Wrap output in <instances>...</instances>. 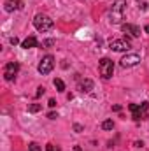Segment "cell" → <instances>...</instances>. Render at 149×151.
<instances>
[{
	"mask_svg": "<svg viewBox=\"0 0 149 151\" xmlns=\"http://www.w3.org/2000/svg\"><path fill=\"white\" fill-rule=\"evenodd\" d=\"M125 7H126V0H116L111 7V21L114 25H119L123 21L125 16Z\"/></svg>",
	"mask_w": 149,
	"mask_h": 151,
	"instance_id": "obj_1",
	"label": "cell"
},
{
	"mask_svg": "<svg viewBox=\"0 0 149 151\" xmlns=\"http://www.w3.org/2000/svg\"><path fill=\"white\" fill-rule=\"evenodd\" d=\"M34 27L37 28L39 32H49L53 27H54V23H53V19L49 18V16H46V14H37L35 18H34Z\"/></svg>",
	"mask_w": 149,
	"mask_h": 151,
	"instance_id": "obj_2",
	"label": "cell"
},
{
	"mask_svg": "<svg viewBox=\"0 0 149 151\" xmlns=\"http://www.w3.org/2000/svg\"><path fill=\"white\" fill-rule=\"evenodd\" d=\"M98 70H100V76L104 79H111L112 72H114V63H112L111 58H102L98 62Z\"/></svg>",
	"mask_w": 149,
	"mask_h": 151,
	"instance_id": "obj_3",
	"label": "cell"
},
{
	"mask_svg": "<svg viewBox=\"0 0 149 151\" xmlns=\"http://www.w3.org/2000/svg\"><path fill=\"white\" fill-rule=\"evenodd\" d=\"M128 109H130L132 114H133V119H135V121H139V119H144V118L148 116L149 104H148V102H142L140 106H137V104H130V106H128Z\"/></svg>",
	"mask_w": 149,
	"mask_h": 151,
	"instance_id": "obj_4",
	"label": "cell"
},
{
	"mask_svg": "<svg viewBox=\"0 0 149 151\" xmlns=\"http://www.w3.org/2000/svg\"><path fill=\"white\" fill-rule=\"evenodd\" d=\"M54 69V56H51V55H47V56H44L42 60H40V63H39L37 70L40 72L42 76L49 74L51 70Z\"/></svg>",
	"mask_w": 149,
	"mask_h": 151,
	"instance_id": "obj_5",
	"label": "cell"
},
{
	"mask_svg": "<svg viewBox=\"0 0 149 151\" xmlns=\"http://www.w3.org/2000/svg\"><path fill=\"white\" fill-rule=\"evenodd\" d=\"M18 70H19V63L18 62H9L5 67H4V77L7 79V81H12L16 74H18Z\"/></svg>",
	"mask_w": 149,
	"mask_h": 151,
	"instance_id": "obj_6",
	"label": "cell"
},
{
	"mask_svg": "<svg viewBox=\"0 0 149 151\" xmlns=\"http://www.w3.org/2000/svg\"><path fill=\"white\" fill-rule=\"evenodd\" d=\"M139 63H140V56H139V55H135V53L126 55V56H123V58H121V67H125V69L135 67V65H139Z\"/></svg>",
	"mask_w": 149,
	"mask_h": 151,
	"instance_id": "obj_7",
	"label": "cell"
},
{
	"mask_svg": "<svg viewBox=\"0 0 149 151\" xmlns=\"http://www.w3.org/2000/svg\"><path fill=\"white\" fill-rule=\"evenodd\" d=\"M109 47H111L112 51H128L130 47H132V44L126 40V39H116V40H112L111 44H109Z\"/></svg>",
	"mask_w": 149,
	"mask_h": 151,
	"instance_id": "obj_8",
	"label": "cell"
},
{
	"mask_svg": "<svg viewBox=\"0 0 149 151\" xmlns=\"http://www.w3.org/2000/svg\"><path fill=\"white\" fill-rule=\"evenodd\" d=\"M121 30L123 34H126L128 37H139L140 35V28L137 25H132V23H123L121 25Z\"/></svg>",
	"mask_w": 149,
	"mask_h": 151,
	"instance_id": "obj_9",
	"label": "cell"
},
{
	"mask_svg": "<svg viewBox=\"0 0 149 151\" xmlns=\"http://www.w3.org/2000/svg\"><path fill=\"white\" fill-rule=\"evenodd\" d=\"M23 7V2H19V0H9V2H5V11L7 12H12L14 9H21Z\"/></svg>",
	"mask_w": 149,
	"mask_h": 151,
	"instance_id": "obj_10",
	"label": "cell"
},
{
	"mask_svg": "<svg viewBox=\"0 0 149 151\" xmlns=\"http://www.w3.org/2000/svg\"><path fill=\"white\" fill-rule=\"evenodd\" d=\"M37 46V39L34 37V35H30V37H27L23 42H21V47H25V49H30V47H35Z\"/></svg>",
	"mask_w": 149,
	"mask_h": 151,
	"instance_id": "obj_11",
	"label": "cell"
},
{
	"mask_svg": "<svg viewBox=\"0 0 149 151\" xmlns=\"http://www.w3.org/2000/svg\"><path fill=\"white\" fill-rule=\"evenodd\" d=\"M79 90H81L82 93H88V91H91V90H93V81H91V79H84V81L79 84Z\"/></svg>",
	"mask_w": 149,
	"mask_h": 151,
	"instance_id": "obj_12",
	"label": "cell"
},
{
	"mask_svg": "<svg viewBox=\"0 0 149 151\" xmlns=\"http://www.w3.org/2000/svg\"><path fill=\"white\" fill-rule=\"evenodd\" d=\"M53 84H54V88H56L58 91H65V83H63L62 79H58V77H56V79L53 81Z\"/></svg>",
	"mask_w": 149,
	"mask_h": 151,
	"instance_id": "obj_13",
	"label": "cell"
},
{
	"mask_svg": "<svg viewBox=\"0 0 149 151\" xmlns=\"http://www.w3.org/2000/svg\"><path fill=\"white\" fill-rule=\"evenodd\" d=\"M102 128H104V130H112V128H114V121H112V119H105V121L102 123Z\"/></svg>",
	"mask_w": 149,
	"mask_h": 151,
	"instance_id": "obj_14",
	"label": "cell"
},
{
	"mask_svg": "<svg viewBox=\"0 0 149 151\" xmlns=\"http://www.w3.org/2000/svg\"><path fill=\"white\" fill-rule=\"evenodd\" d=\"M40 111V104H32L28 106V113H39Z\"/></svg>",
	"mask_w": 149,
	"mask_h": 151,
	"instance_id": "obj_15",
	"label": "cell"
},
{
	"mask_svg": "<svg viewBox=\"0 0 149 151\" xmlns=\"http://www.w3.org/2000/svg\"><path fill=\"white\" fill-rule=\"evenodd\" d=\"M28 150L30 151H40V146H39L37 142H30V144H28Z\"/></svg>",
	"mask_w": 149,
	"mask_h": 151,
	"instance_id": "obj_16",
	"label": "cell"
},
{
	"mask_svg": "<svg viewBox=\"0 0 149 151\" xmlns=\"http://www.w3.org/2000/svg\"><path fill=\"white\" fill-rule=\"evenodd\" d=\"M49 46H54V39H47L42 42V47H49Z\"/></svg>",
	"mask_w": 149,
	"mask_h": 151,
	"instance_id": "obj_17",
	"label": "cell"
},
{
	"mask_svg": "<svg viewBox=\"0 0 149 151\" xmlns=\"http://www.w3.org/2000/svg\"><path fill=\"white\" fill-rule=\"evenodd\" d=\"M46 151H62L58 146H54V144H47L46 146Z\"/></svg>",
	"mask_w": 149,
	"mask_h": 151,
	"instance_id": "obj_18",
	"label": "cell"
},
{
	"mask_svg": "<svg viewBox=\"0 0 149 151\" xmlns=\"http://www.w3.org/2000/svg\"><path fill=\"white\" fill-rule=\"evenodd\" d=\"M44 91H46V88H37V93H35V97H40V95H44Z\"/></svg>",
	"mask_w": 149,
	"mask_h": 151,
	"instance_id": "obj_19",
	"label": "cell"
},
{
	"mask_svg": "<svg viewBox=\"0 0 149 151\" xmlns=\"http://www.w3.org/2000/svg\"><path fill=\"white\" fill-rule=\"evenodd\" d=\"M47 118H49V119H56V118H58V113H49Z\"/></svg>",
	"mask_w": 149,
	"mask_h": 151,
	"instance_id": "obj_20",
	"label": "cell"
},
{
	"mask_svg": "<svg viewBox=\"0 0 149 151\" xmlns=\"http://www.w3.org/2000/svg\"><path fill=\"white\" fill-rule=\"evenodd\" d=\"M47 106H49V107H54V106H56V100H54V99H51V100L47 102Z\"/></svg>",
	"mask_w": 149,
	"mask_h": 151,
	"instance_id": "obj_21",
	"label": "cell"
},
{
	"mask_svg": "<svg viewBox=\"0 0 149 151\" xmlns=\"http://www.w3.org/2000/svg\"><path fill=\"white\" fill-rule=\"evenodd\" d=\"M18 42H19V40H18V37H11V44H12V46H16Z\"/></svg>",
	"mask_w": 149,
	"mask_h": 151,
	"instance_id": "obj_22",
	"label": "cell"
},
{
	"mask_svg": "<svg viewBox=\"0 0 149 151\" xmlns=\"http://www.w3.org/2000/svg\"><path fill=\"white\" fill-rule=\"evenodd\" d=\"M74 130L75 132H82V127L81 125H74Z\"/></svg>",
	"mask_w": 149,
	"mask_h": 151,
	"instance_id": "obj_23",
	"label": "cell"
},
{
	"mask_svg": "<svg viewBox=\"0 0 149 151\" xmlns=\"http://www.w3.org/2000/svg\"><path fill=\"white\" fill-rule=\"evenodd\" d=\"M144 32H146V34H149V25H146V27H144Z\"/></svg>",
	"mask_w": 149,
	"mask_h": 151,
	"instance_id": "obj_24",
	"label": "cell"
},
{
	"mask_svg": "<svg viewBox=\"0 0 149 151\" xmlns=\"http://www.w3.org/2000/svg\"><path fill=\"white\" fill-rule=\"evenodd\" d=\"M74 151H82V150H81L79 146H75V148H74Z\"/></svg>",
	"mask_w": 149,
	"mask_h": 151,
	"instance_id": "obj_25",
	"label": "cell"
}]
</instances>
